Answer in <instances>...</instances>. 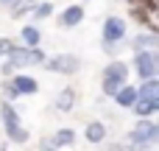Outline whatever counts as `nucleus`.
<instances>
[{"label":"nucleus","instance_id":"f257e3e1","mask_svg":"<svg viewBox=\"0 0 159 151\" xmlns=\"http://www.w3.org/2000/svg\"><path fill=\"white\" fill-rule=\"evenodd\" d=\"M126 143H129L131 151H151V149H157V143H159V123L154 120V118H137V123H134V129L129 132Z\"/></svg>","mask_w":159,"mask_h":151},{"label":"nucleus","instance_id":"f03ea898","mask_svg":"<svg viewBox=\"0 0 159 151\" xmlns=\"http://www.w3.org/2000/svg\"><path fill=\"white\" fill-rule=\"evenodd\" d=\"M0 120H3V132H6V137H8V143H14V146H25L28 143V129H25V123H22V115L11 106V101H3L0 104Z\"/></svg>","mask_w":159,"mask_h":151},{"label":"nucleus","instance_id":"7ed1b4c3","mask_svg":"<svg viewBox=\"0 0 159 151\" xmlns=\"http://www.w3.org/2000/svg\"><path fill=\"white\" fill-rule=\"evenodd\" d=\"M129 73H131L129 62L112 59V62L103 67V73H101V92H103V98H112L123 84H129Z\"/></svg>","mask_w":159,"mask_h":151},{"label":"nucleus","instance_id":"20e7f679","mask_svg":"<svg viewBox=\"0 0 159 151\" xmlns=\"http://www.w3.org/2000/svg\"><path fill=\"white\" fill-rule=\"evenodd\" d=\"M6 62L14 64V70H28V67H39L45 62V50L42 48H25L20 42H14V48L8 50Z\"/></svg>","mask_w":159,"mask_h":151},{"label":"nucleus","instance_id":"39448f33","mask_svg":"<svg viewBox=\"0 0 159 151\" xmlns=\"http://www.w3.org/2000/svg\"><path fill=\"white\" fill-rule=\"evenodd\" d=\"M131 67H134V73H137L140 81H145V78H157V76H159V48L134 50Z\"/></svg>","mask_w":159,"mask_h":151},{"label":"nucleus","instance_id":"423d86ee","mask_svg":"<svg viewBox=\"0 0 159 151\" xmlns=\"http://www.w3.org/2000/svg\"><path fill=\"white\" fill-rule=\"evenodd\" d=\"M129 39V25L123 17L117 14H109L101 25V45H120Z\"/></svg>","mask_w":159,"mask_h":151},{"label":"nucleus","instance_id":"0eeeda50","mask_svg":"<svg viewBox=\"0 0 159 151\" xmlns=\"http://www.w3.org/2000/svg\"><path fill=\"white\" fill-rule=\"evenodd\" d=\"M39 67H45L48 73H59V76H75L81 70V59L75 53H56V56L45 59Z\"/></svg>","mask_w":159,"mask_h":151},{"label":"nucleus","instance_id":"6e6552de","mask_svg":"<svg viewBox=\"0 0 159 151\" xmlns=\"http://www.w3.org/2000/svg\"><path fill=\"white\" fill-rule=\"evenodd\" d=\"M8 81H11V87H14L17 98H22V95H36V92H39V81H36L31 73H25V70H17L14 76H8Z\"/></svg>","mask_w":159,"mask_h":151},{"label":"nucleus","instance_id":"1a4fd4ad","mask_svg":"<svg viewBox=\"0 0 159 151\" xmlns=\"http://www.w3.org/2000/svg\"><path fill=\"white\" fill-rule=\"evenodd\" d=\"M84 6L81 3H70V6H64L61 11H59V25L61 28H78L81 22H84Z\"/></svg>","mask_w":159,"mask_h":151},{"label":"nucleus","instance_id":"9d476101","mask_svg":"<svg viewBox=\"0 0 159 151\" xmlns=\"http://www.w3.org/2000/svg\"><path fill=\"white\" fill-rule=\"evenodd\" d=\"M75 101H78V92H75V87H64V90L56 95V104H53V109H56V112H61V115H67V112H73V109H75Z\"/></svg>","mask_w":159,"mask_h":151},{"label":"nucleus","instance_id":"9b49d317","mask_svg":"<svg viewBox=\"0 0 159 151\" xmlns=\"http://www.w3.org/2000/svg\"><path fill=\"white\" fill-rule=\"evenodd\" d=\"M84 137H87L89 146H101V143L106 140V126H103V120H89V123L84 126Z\"/></svg>","mask_w":159,"mask_h":151},{"label":"nucleus","instance_id":"f8f14e48","mask_svg":"<svg viewBox=\"0 0 159 151\" xmlns=\"http://www.w3.org/2000/svg\"><path fill=\"white\" fill-rule=\"evenodd\" d=\"M20 45H25V48H39L42 45V31H39V25H22L20 28Z\"/></svg>","mask_w":159,"mask_h":151},{"label":"nucleus","instance_id":"ddd939ff","mask_svg":"<svg viewBox=\"0 0 159 151\" xmlns=\"http://www.w3.org/2000/svg\"><path fill=\"white\" fill-rule=\"evenodd\" d=\"M137 101H159V78H145L137 87Z\"/></svg>","mask_w":159,"mask_h":151},{"label":"nucleus","instance_id":"4468645a","mask_svg":"<svg viewBox=\"0 0 159 151\" xmlns=\"http://www.w3.org/2000/svg\"><path fill=\"white\" fill-rule=\"evenodd\" d=\"M112 98H115V104H117L120 109H131V104L137 101V87H134V84H123Z\"/></svg>","mask_w":159,"mask_h":151},{"label":"nucleus","instance_id":"2eb2a0df","mask_svg":"<svg viewBox=\"0 0 159 151\" xmlns=\"http://www.w3.org/2000/svg\"><path fill=\"white\" fill-rule=\"evenodd\" d=\"M53 149H67V146H75V132L70 129V126H61V129H56L53 132V137L48 140Z\"/></svg>","mask_w":159,"mask_h":151},{"label":"nucleus","instance_id":"dca6fc26","mask_svg":"<svg viewBox=\"0 0 159 151\" xmlns=\"http://www.w3.org/2000/svg\"><path fill=\"white\" fill-rule=\"evenodd\" d=\"M134 50H145V48H159V31H143L131 39Z\"/></svg>","mask_w":159,"mask_h":151},{"label":"nucleus","instance_id":"f3484780","mask_svg":"<svg viewBox=\"0 0 159 151\" xmlns=\"http://www.w3.org/2000/svg\"><path fill=\"white\" fill-rule=\"evenodd\" d=\"M131 112H134V118H154L159 112V101H134Z\"/></svg>","mask_w":159,"mask_h":151},{"label":"nucleus","instance_id":"a211bd4d","mask_svg":"<svg viewBox=\"0 0 159 151\" xmlns=\"http://www.w3.org/2000/svg\"><path fill=\"white\" fill-rule=\"evenodd\" d=\"M31 14H34V20H36V22H42V20H48V17L53 14V3H50V0L34 3V11H31Z\"/></svg>","mask_w":159,"mask_h":151},{"label":"nucleus","instance_id":"6ab92c4d","mask_svg":"<svg viewBox=\"0 0 159 151\" xmlns=\"http://www.w3.org/2000/svg\"><path fill=\"white\" fill-rule=\"evenodd\" d=\"M34 3H36V0H22V3H17L8 14H11L14 20H22L25 14H31V11H34Z\"/></svg>","mask_w":159,"mask_h":151},{"label":"nucleus","instance_id":"aec40b11","mask_svg":"<svg viewBox=\"0 0 159 151\" xmlns=\"http://www.w3.org/2000/svg\"><path fill=\"white\" fill-rule=\"evenodd\" d=\"M0 90H3V95H6V101H17V92H14V87H11V81H8V78H3Z\"/></svg>","mask_w":159,"mask_h":151},{"label":"nucleus","instance_id":"412c9836","mask_svg":"<svg viewBox=\"0 0 159 151\" xmlns=\"http://www.w3.org/2000/svg\"><path fill=\"white\" fill-rule=\"evenodd\" d=\"M11 48H14V39L11 36H0V59H6Z\"/></svg>","mask_w":159,"mask_h":151},{"label":"nucleus","instance_id":"4be33fe9","mask_svg":"<svg viewBox=\"0 0 159 151\" xmlns=\"http://www.w3.org/2000/svg\"><path fill=\"white\" fill-rule=\"evenodd\" d=\"M14 73H17V70H14V64L3 59V64H0V76H3V78H8V76H14Z\"/></svg>","mask_w":159,"mask_h":151},{"label":"nucleus","instance_id":"5701e85b","mask_svg":"<svg viewBox=\"0 0 159 151\" xmlns=\"http://www.w3.org/2000/svg\"><path fill=\"white\" fill-rule=\"evenodd\" d=\"M109 151H131V149H129V143H112Z\"/></svg>","mask_w":159,"mask_h":151},{"label":"nucleus","instance_id":"b1692460","mask_svg":"<svg viewBox=\"0 0 159 151\" xmlns=\"http://www.w3.org/2000/svg\"><path fill=\"white\" fill-rule=\"evenodd\" d=\"M36 151H61V149H53V146H50V143L45 140V143H42V146H39V149H36Z\"/></svg>","mask_w":159,"mask_h":151},{"label":"nucleus","instance_id":"393cba45","mask_svg":"<svg viewBox=\"0 0 159 151\" xmlns=\"http://www.w3.org/2000/svg\"><path fill=\"white\" fill-rule=\"evenodd\" d=\"M0 6H6V8H8V6H11V0H0Z\"/></svg>","mask_w":159,"mask_h":151},{"label":"nucleus","instance_id":"a878e982","mask_svg":"<svg viewBox=\"0 0 159 151\" xmlns=\"http://www.w3.org/2000/svg\"><path fill=\"white\" fill-rule=\"evenodd\" d=\"M17 3H22V0H11V6H8V8H14V6H17Z\"/></svg>","mask_w":159,"mask_h":151},{"label":"nucleus","instance_id":"bb28decb","mask_svg":"<svg viewBox=\"0 0 159 151\" xmlns=\"http://www.w3.org/2000/svg\"><path fill=\"white\" fill-rule=\"evenodd\" d=\"M0 151H8V149H6V143H0Z\"/></svg>","mask_w":159,"mask_h":151},{"label":"nucleus","instance_id":"cd10ccee","mask_svg":"<svg viewBox=\"0 0 159 151\" xmlns=\"http://www.w3.org/2000/svg\"><path fill=\"white\" fill-rule=\"evenodd\" d=\"M84 3H92V0H84Z\"/></svg>","mask_w":159,"mask_h":151},{"label":"nucleus","instance_id":"c85d7f7f","mask_svg":"<svg viewBox=\"0 0 159 151\" xmlns=\"http://www.w3.org/2000/svg\"><path fill=\"white\" fill-rule=\"evenodd\" d=\"M151 151H157V149H151Z\"/></svg>","mask_w":159,"mask_h":151}]
</instances>
